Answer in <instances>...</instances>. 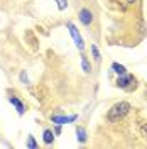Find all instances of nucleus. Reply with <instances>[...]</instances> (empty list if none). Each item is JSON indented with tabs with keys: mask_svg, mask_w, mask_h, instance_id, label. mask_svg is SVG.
I'll list each match as a JSON object with an SVG mask.
<instances>
[{
	"mask_svg": "<svg viewBox=\"0 0 147 149\" xmlns=\"http://www.w3.org/2000/svg\"><path fill=\"white\" fill-rule=\"evenodd\" d=\"M92 54H93V58H95L96 61H100V53H98V47L95 46V44L92 46Z\"/></svg>",
	"mask_w": 147,
	"mask_h": 149,
	"instance_id": "10",
	"label": "nucleus"
},
{
	"mask_svg": "<svg viewBox=\"0 0 147 149\" xmlns=\"http://www.w3.org/2000/svg\"><path fill=\"white\" fill-rule=\"evenodd\" d=\"M42 139H44L46 144H51V142L54 141V132H53V130H49V129H46V130H44V134H42Z\"/></svg>",
	"mask_w": 147,
	"mask_h": 149,
	"instance_id": "7",
	"label": "nucleus"
},
{
	"mask_svg": "<svg viewBox=\"0 0 147 149\" xmlns=\"http://www.w3.org/2000/svg\"><path fill=\"white\" fill-rule=\"evenodd\" d=\"M10 103H12V105H14V107L17 109L19 115H22V113H24V110H26V105L20 102L19 98H15V97H10Z\"/></svg>",
	"mask_w": 147,
	"mask_h": 149,
	"instance_id": "6",
	"label": "nucleus"
},
{
	"mask_svg": "<svg viewBox=\"0 0 147 149\" xmlns=\"http://www.w3.org/2000/svg\"><path fill=\"white\" fill-rule=\"evenodd\" d=\"M142 132L147 136V122H146V124H142Z\"/></svg>",
	"mask_w": 147,
	"mask_h": 149,
	"instance_id": "15",
	"label": "nucleus"
},
{
	"mask_svg": "<svg viewBox=\"0 0 147 149\" xmlns=\"http://www.w3.org/2000/svg\"><path fill=\"white\" fill-rule=\"evenodd\" d=\"M20 81H22V83H29V78H27V74L24 73V71L20 73Z\"/></svg>",
	"mask_w": 147,
	"mask_h": 149,
	"instance_id": "14",
	"label": "nucleus"
},
{
	"mask_svg": "<svg viewBox=\"0 0 147 149\" xmlns=\"http://www.w3.org/2000/svg\"><path fill=\"white\" fill-rule=\"evenodd\" d=\"M117 86L120 88H125V90H132L135 86V78L132 74H119V80H117Z\"/></svg>",
	"mask_w": 147,
	"mask_h": 149,
	"instance_id": "2",
	"label": "nucleus"
},
{
	"mask_svg": "<svg viewBox=\"0 0 147 149\" xmlns=\"http://www.w3.org/2000/svg\"><path fill=\"white\" fill-rule=\"evenodd\" d=\"M58 2V9L59 10H64L68 7V0H56Z\"/></svg>",
	"mask_w": 147,
	"mask_h": 149,
	"instance_id": "11",
	"label": "nucleus"
},
{
	"mask_svg": "<svg viewBox=\"0 0 147 149\" xmlns=\"http://www.w3.org/2000/svg\"><path fill=\"white\" fill-rule=\"evenodd\" d=\"M130 110V105L127 102H119L115 103L113 107H112L110 110H108V120L115 122V120H120L122 117H125Z\"/></svg>",
	"mask_w": 147,
	"mask_h": 149,
	"instance_id": "1",
	"label": "nucleus"
},
{
	"mask_svg": "<svg viewBox=\"0 0 147 149\" xmlns=\"http://www.w3.org/2000/svg\"><path fill=\"white\" fill-rule=\"evenodd\" d=\"M112 70H113V71H115L117 74H125V73H127L125 66L120 65V63H113V65H112Z\"/></svg>",
	"mask_w": 147,
	"mask_h": 149,
	"instance_id": "8",
	"label": "nucleus"
},
{
	"mask_svg": "<svg viewBox=\"0 0 147 149\" xmlns=\"http://www.w3.org/2000/svg\"><path fill=\"white\" fill-rule=\"evenodd\" d=\"M127 2H129V3H134V2H137V0H127Z\"/></svg>",
	"mask_w": 147,
	"mask_h": 149,
	"instance_id": "16",
	"label": "nucleus"
},
{
	"mask_svg": "<svg viewBox=\"0 0 147 149\" xmlns=\"http://www.w3.org/2000/svg\"><path fill=\"white\" fill-rule=\"evenodd\" d=\"M27 148H31V149H36V148H37V144H36V141H34V137H32V136H29Z\"/></svg>",
	"mask_w": 147,
	"mask_h": 149,
	"instance_id": "12",
	"label": "nucleus"
},
{
	"mask_svg": "<svg viewBox=\"0 0 147 149\" xmlns=\"http://www.w3.org/2000/svg\"><path fill=\"white\" fill-rule=\"evenodd\" d=\"M76 136H78V141H80V142H85V141H86V132H85V129L80 127V125L76 127Z\"/></svg>",
	"mask_w": 147,
	"mask_h": 149,
	"instance_id": "9",
	"label": "nucleus"
},
{
	"mask_svg": "<svg viewBox=\"0 0 147 149\" xmlns=\"http://www.w3.org/2000/svg\"><path fill=\"white\" fill-rule=\"evenodd\" d=\"M68 29H69V32H71V36H73L74 42H76V46L80 47V49H83V47H85V44H83V39H81V36L78 34L76 27H74V26L71 24V22H68Z\"/></svg>",
	"mask_w": 147,
	"mask_h": 149,
	"instance_id": "3",
	"label": "nucleus"
},
{
	"mask_svg": "<svg viewBox=\"0 0 147 149\" xmlns=\"http://www.w3.org/2000/svg\"><path fill=\"white\" fill-rule=\"evenodd\" d=\"M76 120V115H71V117H61V115H53V122L58 124V125H63L66 122H73Z\"/></svg>",
	"mask_w": 147,
	"mask_h": 149,
	"instance_id": "5",
	"label": "nucleus"
},
{
	"mask_svg": "<svg viewBox=\"0 0 147 149\" xmlns=\"http://www.w3.org/2000/svg\"><path fill=\"white\" fill-rule=\"evenodd\" d=\"M81 63H83V70H85V71L88 73V71H90V63L86 61V58H85V56L81 58Z\"/></svg>",
	"mask_w": 147,
	"mask_h": 149,
	"instance_id": "13",
	"label": "nucleus"
},
{
	"mask_svg": "<svg viewBox=\"0 0 147 149\" xmlns=\"http://www.w3.org/2000/svg\"><path fill=\"white\" fill-rule=\"evenodd\" d=\"M80 20H81L85 26H90L92 24V20H93V15H92V12L88 9H83L80 10Z\"/></svg>",
	"mask_w": 147,
	"mask_h": 149,
	"instance_id": "4",
	"label": "nucleus"
}]
</instances>
